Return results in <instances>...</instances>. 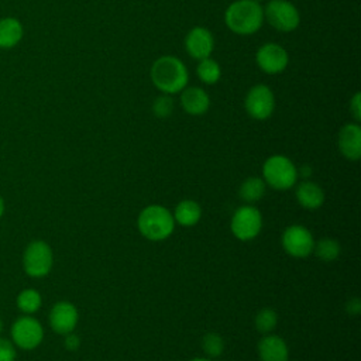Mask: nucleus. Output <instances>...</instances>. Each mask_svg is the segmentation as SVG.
I'll use <instances>...</instances> for the list:
<instances>
[{"label": "nucleus", "instance_id": "1", "mask_svg": "<svg viewBox=\"0 0 361 361\" xmlns=\"http://www.w3.org/2000/svg\"><path fill=\"white\" fill-rule=\"evenodd\" d=\"M188 79L185 63L173 55L159 56L151 66V80L164 94L179 93L186 87Z\"/></svg>", "mask_w": 361, "mask_h": 361}, {"label": "nucleus", "instance_id": "2", "mask_svg": "<svg viewBox=\"0 0 361 361\" xmlns=\"http://www.w3.org/2000/svg\"><path fill=\"white\" fill-rule=\"evenodd\" d=\"M224 23L234 34L251 35L262 27L264 8L254 0H237L227 7Z\"/></svg>", "mask_w": 361, "mask_h": 361}, {"label": "nucleus", "instance_id": "3", "mask_svg": "<svg viewBox=\"0 0 361 361\" xmlns=\"http://www.w3.org/2000/svg\"><path fill=\"white\" fill-rule=\"evenodd\" d=\"M137 223L140 233L152 241H159L169 237L175 226L171 212L159 204H151L142 209Z\"/></svg>", "mask_w": 361, "mask_h": 361}, {"label": "nucleus", "instance_id": "4", "mask_svg": "<svg viewBox=\"0 0 361 361\" xmlns=\"http://www.w3.org/2000/svg\"><path fill=\"white\" fill-rule=\"evenodd\" d=\"M264 182L276 190L290 189L298 178L293 162L283 155H272L262 165Z\"/></svg>", "mask_w": 361, "mask_h": 361}, {"label": "nucleus", "instance_id": "5", "mask_svg": "<svg viewBox=\"0 0 361 361\" xmlns=\"http://www.w3.org/2000/svg\"><path fill=\"white\" fill-rule=\"evenodd\" d=\"M54 264L51 247L42 240L31 241L23 254L24 272L31 278H42L49 274Z\"/></svg>", "mask_w": 361, "mask_h": 361}, {"label": "nucleus", "instance_id": "6", "mask_svg": "<svg viewBox=\"0 0 361 361\" xmlns=\"http://www.w3.org/2000/svg\"><path fill=\"white\" fill-rule=\"evenodd\" d=\"M264 8V20L281 32H290L298 28L300 14L288 0H269Z\"/></svg>", "mask_w": 361, "mask_h": 361}, {"label": "nucleus", "instance_id": "7", "mask_svg": "<svg viewBox=\"0 0 361 361\" xmlns=\"http://www.w3.org/2000/svg\"><path fill=\"white\" fill-rule=\"evenodd\" d=\"M11 341L21 350L37 348L44 338L42 324L31 314L21 316L11 324Z\"/></svg>", "mask_w": 361, "mask_h": 361}, {"label": "nucleus", "instance_id": "8", "mask_svg": "<svg viewBox=\"0 0 361 361\" xmlns=\"http://www.w3.org/2000/svg\"><path fill=\"white\" fill-rule=\"evenodd\" d=\"M262 227V216L254 206H241L231 217V231L238 240H252Z\"/></svg>", "mask_w": 361, "mask_h": 361}, {"label": "nucleus", "instance_id": "9", "mask_svg": "<svg viewBox=\"0 0 361 361\" xmlns=\"http://www.w3.org/2000/svg\"><path fill=\"white\" fill-rule=\"evenodd\" d=\"M244 107L248 116L255 120L268 118L275 109V96L267 85H255L252 86L244 99Z\"/></svg>", "mask_w": 361, "mask_h": 361}, {"label": "nucleus", "instance_id": "10", "mask_svg": "<svg viewBox=\"0 0 361 361\" xmlns=\"http://www.w3.org/2000/svg\"><path fill=\"white\" fill-rule=\"evenodd\" d=\"M282 245L285 251L296 258H305L312 254L314 240L312 233L299 224L289 226L282 234Z\"/></svg>", "mask_w": 361, "mask_h": 361}, {"label": "nucleus", "instance_id": "11", "mask_svg": "<svg viewBox=\"0 0 361 361\" xmlns=\"http://www.w3.org/2000/svg\"><path fill=\"white\" fill-rule=\"evenodd\" d=\"M255 62L258 68L268 73V75H276L286 69L289 56L285 48L275 42H267L261 45L255 54Z\"/></svg>", "mask_w": 361, "mask_h": 361}, {"label": "nucleus", "instance_id": "12", "mask_svg": "<svg viewBox=\"0 0 361 361\" xmlns=\"http://www.w3.org/2000/svg\"><path fill=\"white\" fill-rule=\"evenodd\" d=\"M78 309L66 300L55 303L49 312V324L52 330L61 336L72 333L78 324Z\"/></svg>", "mask_w": 361, "mask_h": 361}, {"label": "nucleus", "instance_id": "13", "mask_svg": "<svg viewBox=\"0 0 361 361\" xmlns=\"http://www.w3.org/2000/svg\"><path fill=\"white\" fill-rule=\"evenodd\" d=\"M185 48H186V52L192 58L202 61L212 55V52L214 49V38L207 28L193 27L186 34Z\"/></svg>", "mask_w": 361, "mask_h": 361}, {"label": "nucleus", "instance_id": "14", "mask_svg": "<svg viewBox=\"0 0 361 361\" xmlns=\"http://www.w3.org/2000/svg\"><path fill=\"white\" fill-rule=\"evenodd\" d=\"M338 148L350 161H357L361 157V127L358 123L343 126L338 133Z\"/></svg>", "mask_w": 361, "mask_h": 361}, {"label": "nucleus", "instance_id": "15", "mask_svg": "<svg viewBox=\"0 0 361 361\" xmlns=\"http://www.w3.org/2000/svg\"><path fill=\"white\" fill-rule=\"evenodd\" d=\"M180 104L188 114L202 116L210 107V97L202 87L190 86L182 90Z\"/></svg>", "mask_w": 361, "mask_h": 361}, {"label": "nucleus", "instance_id": "16", "mask_svg": "<svg viewBox=\"0 0 361 361\" xmlns=\"http://www.w3.org/2000/svg\"><path fill=\"white\" fill-rule=\"evenodd\" d=\"M261 361H288L289 351L286 343L274 334H265L258 343Z\"/></svg>", "mask_w": 361, "mask_h": 361}, {"label": "nucleus", "instance_id": "17", "mask_svg": "<svg viewBox=\"0 0 361 361\" xmlns=\"http://www.w3.org/2000/svg\"><path fill=\"white\" fill-rule=\"evenodd\" d=\"M296 199L302 207L314 210L323 204L324 192L317 183L306 180L296 188Z\"/></svg>", "mask_w": 361, "mask_h": 361}, {"label": "nucleus", "instance_id": "18", "mask_svg": "<svg viewBox=\"0 0 361 361\" xmlns=\"http://www.w3.org/2000/svg\"><path fill=\"white\" fill-rule=\"evenodd\" d=\"M23 25L17 18L6 17L0 20V48H13L23 38Z\"/></svg>", "mask_w": 361, "mask_h": 361}, {"label": "nucleus", "instance_id": "19", "mask_svg": "<svg viewBox=\"0 0 361 361\" xmlns=\"http://www.w3.org/2000/svg\"><path fill=\"white\" fill-rule=\"evenodd\" d=\"M200 217H202V209L199 203H196L195 200H182L176 206L175 214H173V220L185 227L195 226L200 220Z\"/></svg>", "mask_w": 361, "mask_h": 361}, {"label": "nucleus", "instance_id": "20", "mask_svg": "<svg viewBox=\"0 0 361 361\" xmlns=\"http://www.w3.org/2000/svg\"><path fill=\"white\" fill-rule=\"evenodd\" d=\"M265 193V182L261 178H247L240 186V197L247 203L258 202Z\"/></svg>", "mask_w": 361, "mask_h": 361}, {"label": "nucleus", "instance_id": "21", "mask_svg": "<svg viewBox=\"0 0 361 361\" xmlns=\"http://www.w3.org/2000/svg\"><path fill=\"white\" fill-rule=\"evenodd\" d=\"M17 307L24 313V314H32L35 313L41 305H42V298L41 293L35 289H23L16 299Z\"/></svg>", "mask_w": 361, "mask_h": 361}, {"label": "nucleus", "instance_id": "22", "mask_svg": "<svg viewBox=\"0 0 361 361\" xmlns=\"http://www.w3.org/2000/svg\"><path fill=\"white\" fill-rule=\"evenodd\" d=\"M196 73H197V78L203 83L214 85L221 78V68L214 59H212L209 56V58H204V59L199 61V65L196 68Z\"/></svg>", "mask_w": 361, "mask_h": 361}, {"label": "nucleus", "instance_id": "23", "mask_svg": "<svg viewBox=\"0 0 361 361\" xmlns=\"http://www.w3.org/2000/svg\"><path fill=\"white\" fill-rule=\"evenodd\" d=\"M313 251H316V255L322 261L330 262L340 255V244L334 238H322L314 244Z\"/></svg>", "mask_w": 361, "mask_h": 361}, {"label": "nucleus", "instance_id": "24", "mask_svg": "<svg viewBox=\"0 0 361 361\" xmlns=\"http://www.w3.org/2000/svg\"><path fill=\"white\" fill-rule=\"evenodd\" d=\"M276 322H278V316L275 310L271 307H265V309H261L255 316V329L262 334H268L275 329Z\"/></svg>", "mask_w": 361, "mask_h": 361}, {"label": "nucleus", "instance_id": "25", "mask_svg": "<svg viewBox=\"0 0 361 361\" xmlns=\"http://www.w3.org/2000/svg\"><path fill=\"white\" fill-rule=\"evenodd\" d=\"M202 348L209 357L214 358L223 353L224 341L217 333H207L202 340Z\"/></svg>", "mask_w": 361, "mask_h": 361}, {"label": "nucleus", "instance_id": "26", "mask_svg": "<svg viewBox=\"0 0 361 361\" xmlns=\"http://www.w3.org/2000/svg\"><path fill=\"white\" fill-rule=\"evenodd\" d=\"M152 111L159 118L171 116L173 111V100L171 99V94H162L157 97L152 103Z\"/></svg>", "mask_w": 361, "mask_h": 361}, {"label": "nucleus", "instance_id": "27", "mask_svg": "<svg viewBox=\"0 0 361 361\" xmlns=\"http://www.w3.org/2000/svg\"><path fill=\"white\" fill-rule=\"evenodd\" d=\"M17 350L11 340L0 337V361H16Z\"/></svg>", "mask_w": 361, "mask_h": 361}, {"label": "nucleus", "instance_id": "28", "mask_svg": "<svg viewBox=\"0 0 361 361\" xmlns=\"http://www.w3.org/2000/svg\"><path fill=\"white\" fill-rule=\"evenodd\" d=\"M350 111L354 116L355 121L358 123L361 120V94L358 92L353 96V99L350 102Z\"/></svg>", "mask_w": 361, "mask_h": 361}, {"label": "nucleus", "instance_id": "29", "mask_svg": "<svg viewBox=\"0 0 361 361\" xmlns=\"http://www.w3.org/2000/svg\"><path fill=\"white\" fill-rule=\"evenodd\" d=\"M80 345V338L72 331V333H68L65 334V347L71 351L73 350H78Z\"/></svg>", "mask_w": 361, "mask_h": 361}, {"label": "nucleus", "instance_id": "30", "mask_svg": "<svg viewBox=\"0 0 361 361\" xmlns=\"http://www.w3.org/2000/svg\"><path fill=\"white\" fill-rule=\"evenodd\" d=\"M345 310H347L350 314H358L360 310H361L360 299H358V298H351V299H348L347 303H345Z\"/></svg>", "mask_w": 361, "mask_h": 361}, {"label": "nucleus", "instance_id": "31", "mask_svg": "<svg viewBox=\"0 0 361 361\" xmlns=\"http://www.w3.org/2000/svg\"><path fill=\"white\" fill-rule=\"evenodd\" d=\"M310 173H312V169H310V166H302L300 169H299V172H298V175H302V176H310Z\"/></svg>", "mask_w": 361, "mask_h": 361}, {"label": "nucleus", "instance_id": "32", "mask_svg": "<svg viewBox=\"0 0 361 361\" xmlns=\"http://www.w3.org/2000/svg\"><path fill=\"white\" fill-rule=\"evenodd\" d=\"M4 210H6V204H4V199L0 196V219L3 217L4 214Z\"/></svg>", "mask_w": 361, "mask_h": 361}, {"label": "nucleus", "instance_id": "33", "mask_svg": "<svg viewBox=\"0 0 361 361\" xmlns=\"http://www.w3.org/2000/svg\"><path fill=\"white\" fill-rule=\"evenodd\" d=\"M190 361H212V360H209V358H193Z\"/></svg>", "mask_w": 361, "mask_h": 361}, {"label": "nucleus", "instance_id": "34", "mask_svg": "<svg viewBox=\"0 0 361 361\" xmlns=\"http://www.w3.org/2000/svg\"><path fill=\"white\" fill-rule=\"evenodd\" d=\"M3 329H4V324H3V320H1V317H0V334L3 333Z\"/></svg>", "mask_w": 361, "mask_h": 361}, {"label": "nucleus", "instance_id": "35", "mask_svg": "<svg viewBox=\"0 0 361 361\" xmlns=\"http://www.w3.org/2000/svg\"><path fill=\"white\" fill-rule=\"evenodd\" d=\"M254 1H257V3H261V1H265V0H254Z\"/></svg>", "mask_w": 361, "mask_h": 361}]
</instances>
